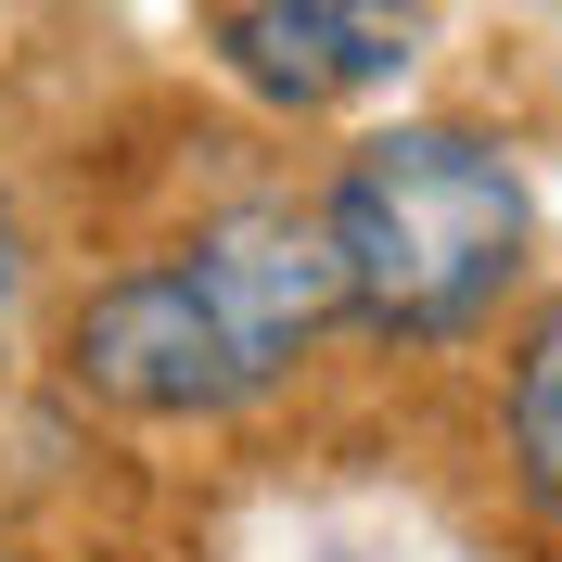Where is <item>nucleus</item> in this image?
<instances>
[{"mask_svg":"<svg viewBox=\"0 0 562 562\" xmlns=\"http://www.w3.org/2000/svg\"><path fill=\"white\" fill-rule=\"evenodd\" d=\"M319 217H333V256H346V319L384 333V346H473L537 244L512 140L448 128V115L371 128L333 167Z\"/></svg>","mask_w":562,"mask_h":562,"instance_id":"f257e3e1","label":"nucleus"},{"mask_svg":"<svg viewBox=\"0 0 562 562\" xmlns=\"http://www.w3.org/2000/svg\"><path fill=\"white\" fill-rule=\"evenodd\" d=\"M65 371H77V396H103L128 422H231V409H256L281 384L269 358H256V333L205 294L192 256L90 281L77 319H65Z\"/></svg>","mask_w":562,"mask_h":562,"instance_id":"f03ea898","label":"nucleus"},{"mask_svg":"<svg viewBox=\"0 0 562 562\" xmlns=\"http://www.w3.org/2000/svg\"><path fill=\"white\" fill-rule=\"evenodd\" d=\"M498 422H512V486L537 498L562 525V294L525 319V346H512V396H498Z\"/></svg>","mask_w":562,"mask_h":562,"instance_id":"20e7f679","label":"nucleus"},{"mask_svg":"<svg viewBox=\"0 0 562 562\" xmlns=\"http://www.w3.org/2000/svg\"><path fill=\"white\" fill-rule=\"evenodd\" d=\"M13 307H26V217L0 192V346H13Z\"/></svg>","mask_w":562,"mask_h":562,"instance_id":"39448f33","label":"nucleus"},{"mask_svg":"<svg viewBox=\"0 0 562 562\" xmlns=\"http://www.w3.org/2000/svg\"><path fill=\"white\" fill-rule=\"evenodd\" d=\"M435 52V0H231L217 65L281 115H346Z\"/></svg>","mask_w":562,"mask_h":562,"instance_id":"7ed1b4c3","label":"nucleus"},{"mask_svg":"<svg viewBox=\"0 0 562 562\" xmlns=\"http://www.w3.org/2000/svg\"><path fill=\"white\" fill-rule=\"evenodd\" d=\"M0 562H13V550H0Z\"/></svg>","mask_w":562,"mask_h":562,"instance_id":"423d86ee","label":"nucleus"}]
</instances>
